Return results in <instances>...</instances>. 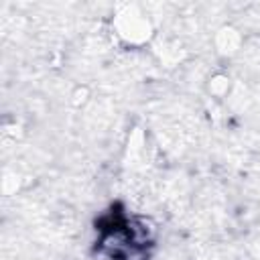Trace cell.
<instances>
[{
  "label": "cell",
  "mask_w": 260,
  "mask_h": 260,
  "mask_svg": "<svg viewBox=\"0 0 260 260\" xmlns=\"http://www.w3.org/2000/svg\"><path fill=\"white\" fill-rule=\"evenodd\" d=\"M154 232L140 215L130 213L124 203H112L95 219L93 260H150Z\"/></svg>",
  "instance_id": "obj_1"
}]
</instances>
